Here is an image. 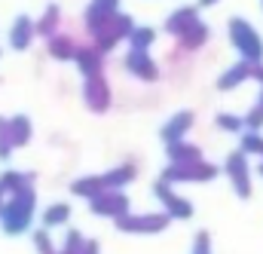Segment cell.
Wrapping results in <instances>:
<instances>
[{
    "label": "cell",
    "instance_id": "cell-3",
    "mask_svg": "<svg viewBox=\"0 0 263 254\" xmlns=\"http://www.w3.org/2000/svg\"><path fill=\"white\" fill-rule=\"evenodd\" d=\"M217 166L208 162V159H199V162H190V166H168L162 172V181L168 184H208L217 178Z\"/></svg>",
    "mask_w": 263,
    "mask_h": 254
},
{
    "label": "cell",
    "instance_id": "cell-14",
    "mask_svg": "<svg viewBox=\"0 0 263 254\" xmlns=\"http://www.w3.org/2000/svg\"><path fill=\"white\" fill-rule=\"evenodd\" d=\"M34 37H37L34 19H31V15H18V19L12 22V28H9V46L22 52V49H28V46L34 43Z\"/></svg>",
    "mask_w": 263,
    "mask_h": 254
},
{
    "label": "cell",
    "instance_id": "cell-34",
    "mask_svg": "<svg viewBox=\"0 0 263 254\" xmlns=\"http://www.w3.org/2000/svg\"><path fill=\"white\" fill-rule=\"evenodd\" d=\"M220 0H199V9H208V6H217Z\"/></svg>",
    "mask_w": 263,
    "mask_h": 254
},
{
    "label": "cell",
    "instance_id": "cell-26",
    "mask_svg": "<svg viewBox=\"0 0 263 254\" xmlns=\"http://www.w3.org/2000/svg\"><path fill=\"white\" fill-rule=\"evenodd\" d=\"M214 126L223 129V132H230V135H242V132H245V120H242L239 114H227V111H223V114L214 117Z\"/></svg>",
    "mask_w": 263,
    "mask_h": 254
},
{
    "label": "cell",
    "instance_id": "cell-7",
    "mask_svg": "<svg viewBox=\"0 0 263 254\" xmlns=\"http://www.w3.org/2000/svg\"><path fill=\"white\" fill-rule=\"evenodd\" d=\"M153 196L162 202V208H165V214H168L172 221H187V217H193V202L184 199V196H178L168 181L159 178V181L153 184Z\"/></svg>",
    "mask_w": 263,
    "mask_h": 254
},
{
    "label": "cell",
    "instance_id": "cell-11",
    "mask_svg": "<svg viewBox=\"0 0 263 254\" xmlns=\"http://www.w3.org/2000/svg\"><path fill=\"white\" fill-rule=\"evenodd\" d=\"M196 123V114L193 111H178L165 126L159 129V138H162V144H175V141H184L187 135H190V129Z\"/></svg>",
    "mask_w": 263,
    "mask_h": 254
},
{
    "label": "cell",
    "instance_id": "cell-28",
    "mask_svg": "<svg viewBox=\"0 0 263 254\" xmlns=\"http://www.w3.org/2000/svg\"><path fill=\"white\" fill-rule=\"evenodd\" d=\"M34 248H37V254H59V248H55V242H52V236H49L46 227L34 233Z\"/></svg>",
    "mask_w": 263,
    "mask_h": 254
},
{
    "label": "cell",
    "instance_id": "cell-24",
    "mask_svg": "<svg viewBox=\"0 0 263 254\" xmlns=\"http://www.w3.org/2000/svg\"><path fill=\"white\" fill-rule=\"evenodd\" d=\"M59 25H62V12H59V6H49L46 12H43V19L40 22H34V28H37V34L40 37H52V34H59Z\"/></svg>",
    "mask_w": 263,
    "mask_h": 254
},
{
    "label": "cell",
    "instance_id": "cell-38",
    "mask_svg": "<svg viewBox=\"0 0 263 254\" xmlns=\"http://www.w3.org/2000/svg\"><path fill=\"white\" fill-rule=\"evenodd\" d=\"M260 6H263V0H260Z\"/></svg>",
    "mask_w": 263,
    "mask_h": 254
},
{
    "label": "cell",
    "instance_id": "cell-37",
    "mask_svg": "<svg viewBox=\"0 0 263 254\" xmlns=\"http://www.w3.org/2000/svg\"><path fill=\"white\" fill-rule=\"evenodd\" d=\"M257 172H260V178H263V162H260V166H257Z\"/></svg>",
    "mask_w": 263,
    "mask_h": 254
},
{
    "label": "cell",
    "instance_id": "cell-12",
    "mask_svg": "<svg viewBox=\"0 0 263 254\" xmlns=\"http://www.w3.org/2000/svg\"><path fill=\"white\" fill-rule=\"evenodd\" d=\"M73 62H77L80 74H83L86 80H89V77H101V74H104V52H98V49H95V43H89V46H77Z\"/></svg>",
    "mask_w": 263,
    "mask_h": 254
},
{
    "label": "cell",
    "instance_id": "cell-22",
    "mask_svg": "<svg viewBox=\"0 0 263 254\" xmlns=\"http://www.w3.org/2000/svg\"><path fill=\"white\" fill-rule=\"evenodd\" d=\"M156 43V28L150 25H135L129 34V46L132 49H141V52H150V46Z\"/></svg>",
    "mask_w": 263,
    "mask_h": 254
},
{
    "label": "cell",
    "instance_id": "cell-15",
    "mask_svg": "<svg viewBox=\"0 0 263 254\" xmlns=\"http://www.w3.org/2000/svg\"><path fill=\"white\" fill-rule=\"evenodd\" d=\"M199 22V6H181V9H175L168 19H165V34H172V37H181L187 28H193Z\"/></svg>",
    "mask_w": 263,
    "mask_h": 254
},
{
    "label": "cell",
    "instance_id": "cell-23",
    "mask_svg": "<svg viewBox=\"0 0 263 254\" xmlns=\"http://www.w3.org/2000/svg\"><path fill=\"white\" fill-rule=\"evenodd\" d=\"M101 190H104L101 175H86V178H77V181L70 184V193H73V196H83V199H92V196H98Z\"/></svg>",
    "mask_w": 263,
    "mask_h": 254
},
{
    "label": "cell",
    "instance_id": "cell-25",
    "mask_svg": "<svg viewBox=\"0 0 263 254\" xmlns=\"http://www.w3.org/2000/svg\"><path fill=\"white\" fill-rule=\"evenodd\" d=\"M67 217H70V205H67V202H52V205H46V211H43V227H46V230L62 227V224H67Z\"/></svg>",
    "mask_w": 263,
    "mask_h": 254
},
{
    "label": "cell",
    "instance_id": "cell-20",
    "mask_svg": "<svg viewBox=\"0 0 263 254\" xmlns=\"http://www.w3.org/2000/svg\"><path fill=\"white\" fill-rule=\"evenodd\" d=\"M34 181H37V175L34 172H15V169H6L3 175H0V187L3 193H18L25 190V187H34Z\"/></svg>",
    "mask_w": 263,
    "mask_h": 254
},
{
    "label": "cell",
    "instance_id": "cell-1",
    "mask_svg": "<svg viewBox=\"0 0 263 254\" xmlns=\"http://www.w3.org/2000/svg\"><path fill=\"white\" fill-rule=\"evenodd\" d=\"M34 211H37V193H34V187H25V190L12 193L0 205V230L6 236L28 233L31 230V221H34Z\"/></svg>",
    "mask_w": 263,
    "mask_h": 254
},
{
    "label": "cell",
    "instance_id": "cell-16",
    "mask_svg": "<svg viewBox=\"0 0 263 254\" xmlns=\"http://www.w3.org/2000/svg\"><path fill=\"white\" fill-rule=\"evenodd\" d=\"M208 37H211V31H208V25L199 19L193 28H187L181 37H175V40H178V52H196V49H202V46L208 43Z\"/></svg>",
    "mask_w": 263,
    "mask_h": 254
},
{
    "label": "cell",
    "instance_id": "cell-27",
    "mask_svg": "<svg viewBox=\"0 0 263 254\" xmlns=\"http://www.w3.org/2000/svg\"><path fill=\"white\" fill-rule=\"evenodd\" d=\"M245 156H260L263 159V135L260 132H242V147Z\"/></svg>",
    "mask_w": 263,
    "mask_h": 254
},
{
    "label": "cell",
    "instance_id": "cell-31",
    "mask_svg": "<svg viewBox=\"0 0 263 254\" xmlns=\"http://www.w3.org/2000/svg\"><path fill=\"white\" fill-rule=\"evenodd\" d=\"M12 156V141H9V129H6V120L0 117V159L6 162Z\"/></svg>",
    "mask_w": 263,
    "mask_h": 254
},
{
    "label": "cell",
    "instance_id": "cell-29",
    "mask_svg": "<svg viewBox=\"0 0 263 254\" xmlns=\"http://www.w3.org/2000/svg\"><path fill=\"white\" fill-rule=\"evenodd\" d=\"M242 120H245V132H260L263 129V107L260 104H254Z\"/></svg>",
    "mask_w": 263,
    "mask_h": 254
},
{
    "label": "cell",
    "instance_id": "cell-4",
    "mask_svg": "<svg viewBox=\"0 0 263 254\" xmlns=\"http://www.w3.org/2000/svg\"><path fill=\"white\" fill-rule=\"evenodd\" d=\"M168 214L165 211H153V214H120L114 224H117V230L120 233H135V236H141V233H162L165 227H168Z\"/></svg>",
    "mask_w": 263,
    "mask_h": 254
},
{
    "label": "cell",
    "instance_id": "cell-35",
    "mask_svg": "<svg viewBox=\"0 0 263 254\" xmlns=\"http://www.w3.org/2000/svg\"><path fill=\"white\" fill-rule=\"evenodd\" d=\"M3 196H6V193H3V187H0V205H3V202H6V199H3Z\"/></svg>",
    "mask_w": 263,
    "mask_h": 254
},
{
    "label": "cell",
    "instance_id": "cell-21",
    "mask_svg": "<svg viewBox=\"0 0 263 254\" xmlns=\"http://www.w3.org/2000/svg\"><path fill=\"white\" fill-rule=\"evenodd\" d=\"M6 129H9V141H12V147H25V144L31 141V135H34L31 120H28L25 114H18V117L6 120Z\"/></svg>",
    "mask_w": 263,
    "mask_h": 254
},
{
    "label": "cell",
    "instance_id": "cell-10",
    "mask_svg": "<svg viewBox=\"0 0 263 254\" xmlns=\"http://www.w3.org/2000/svg\"><path fill=\"white\" fill-rule=\"evenodd\" d=\"M126 70H129L135 80H141V83H156L159 80V64L153 62V56L150 52H141V49H129V56H126Z\"/></svg>",
    "mask_w": 263,
    "mask_h": 254
},
{
    "label": "cell",
    "instance_id": "cell-18",
    "mask_svg": "<svg viewBox=\"0 0 263 254\" xmlns=\"http://www.w3.org/2000/svg\"><path fill=\"white\" fill-rule=\"evenodd\" d=\"M135 178H138L135 162H120L117 169H110V172H104V175H101L104 190H123V187H126V184H132Z\"/></svg>",
    "mask_w": 263,
    "mask_h": 254
},
{
    "label": "cell",
    "instance_id": "cell-2",
    "mask_svg": "<svg viewBox=\"0 0 263 254\" xmlns=\"http://www.w3.org/2000/svg\"><path fill=\"white\" fill-rule=\"evenodd\" d=\"M227 34H230V43H233V49L239 52L242 62H251V64L263 62V40H260V34H257V28L248 19H242V15L230 19Z\"/></svg>",
    "mask_w": 263,
    "mask_h": 254
},
{
    "label": "cell",
    "instance_id": "cell-30",
    "mask_svg": "<svg viewBox=\"0 0 263 254\" xmlns=\"http://www.w3.org/2000/svg\"><path fill=\"white\" fill-rule=\"evenodd\" d=\"M190 254H211V233H208V230H199L196 233Z\"/></svg>",
    "mask_w": 263,
    "mask_h": 254
},
{
    "label": "cell",
    "instance_id": "cell-9",
    "mask_svg": "<svg viewBox=\"0 0 263 254\" xmlns=\"http://www.w3.org/2000/svg\"><path fill=\"white\" fill-rule=\"evenodd\" d=\"M83 101H86V107H89L92 114H107V111H110L114 95H110V86H107L104 74L86 80V86H83Z\"/></svg>",
    "mask_w": 263,
    "mask_h": 254
},
{
    "label": "cell",
    "instance_id": "cell-6",
    "mask_svg": "<svg viewBox=\"0 0 263 254\" xmlns=\"http://www.w3.org/2000/svg\"><path fill=\"white\" fill-rule=\"evenodd\" d=\"M223 172L233 184V190L239 199H251V166H248V156L242 150H233L223 162Z\"/></svg>",
    "mask_w": 263,
    "mask_h": 254
},
{
    "label": "cell",
    "instance_id": "cell-5",
    "mask_svg": "<svg viewBox=\"0 0 263 254\" xmlns=\"http://www.w3.org/2000/svg\"><path fill=\"white\" fill-rule=\"evenodd\" d=\"M132 28H135V19H132L129 12H114V19H110V25L101 31V34H95V49L98 52H114L117 46H120V40H129Z\"/></svg>",
    "mask_w": 263,
    "mask_h": 254
},
{
    "label": "cell",
    "instance_id": "cell-17",
    "mask_svg": "<svg viewBox=\"0 0 263 254\" xmlns=\"http://www.w3.org/2000/svg\"><path fill=\"white\" fill-rule=\"evenodd\" d=\"M165 153H168V162L172 166H190L202 159V147L190 144L187 138L184 141H175V144H165Z\"/></svg>",
    "mask_w": 263,
    "mask_h": 254
},
{
    "label": "cell",
    "instance_id": "cell-13",
    "mask_svg": "<svg viewBox=\"0 0 263 254\" xmlns=\"http://www.w3.org/2000/svg\"><path fill=\"white\" fill-rule=\"evenodd\" d=\"M251 74H254V64L239 59V62L230 64V67L217 77V89H220V92H233V89H239L242 83H248V80H251Z\"/></svg>",
    "mask_w": 263,
    "mask_h": 254
},
{
    "label": "cell",
    "instance_id": "cell-19",
    "mask_svg": "<svg viewBox=\"0 0 263 254\" xmlns=\"http://www.w3.org/2000/svg\"><path fill=\"white\" fill-rule=\"evenodd\" d=\"M46 52H49L55 62H73V56H77V40L67 37V34H52V37L46 40Z\"/></svg>",
    "mask_w": 263,
    "mask_h": 254
},
{
    "label": "cell",
    "instance_id": "cell-8",
    "mask_svg": "<svg viewBox=\"0 0 263 254\" xmlns=\"http://www.w3.org/2000/svg\"><path fill=\"white\" fill-rule=\"evenodd\" d=\"M89 208H92V214H98V217H120V214H126L132 208L129 196L123 190H101L98 196H92L89 199Z\"/></svg>",
    "mask_w": 263,
    "mask_h": 254
},
{
    "label": "cell",
    "instance_id": "cell-32",
    "mask_svg": "<svg viewBox=\"0 0 263 254\" xmlns=\"http://www.w3.org/2000/svg\"><path fill=\"white\" fill-rule=\"evenodd\" d=\"M95 6H101V9H107V12H120V3L123 0H92Z\"/></svg>",
    "mask_w": 263,
    "mask_h": 254
},
{
    "label": "cell",
    "instance_id": "cell-33",
    "mask_svg": "<svg viewBox=\"0 0 263 254\" xmlns=\"http://www.w3.org/2000/svg\"><path fill=\"white\" fill-rule=\"evenodd\" d=\"M251 80H254V83H257V86L263 89V62H260V64H254V74H251Z\"/></svg>",
    "mask_w": 263,
    "mask_h": 254
},
{
    "label": "cell",
    "instance_id": "cell-36",
    "mask_svg": "<svg viewBox=\"0 0 263 254\" xmlns=\"http://www.w3.org/2000/svg\"><path fill=\"white\" fill-rule=\"evenodd\" d=\"M257 104H260V107H263V89H260V98H257Z\"/></svg>",
    "mask_w": 263,
    "mask_h": 254
}]
</instances>
